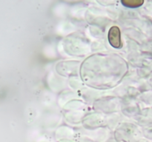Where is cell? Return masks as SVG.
I'll list each match as a JSON object with an SVG mask.
<instances>
[{
    "label": "cell",
    "mask_w": 152,
    "mask_h": 142,
    "mask_svg": "<svg viewBox=\"0 0 152 142\" xmlns=\"http://www.w3.org/2000/svg\"><path fill=\"white\" fill-rule=\"evenodd\" d=\"M121 3L127 7L135 8V7H140L143 4V1L142 0H123Z\"/></svg>",
    "instance_id": "obj_2"
},
{
    "label": "cell",
    "mask_w": 152,
    "mask_h": 142,
    "mask_svg": "<svg viewBox=\"0 0 152 142\" xmlns=\"http://www.w3.org/2000/svg\"><path fill=\"white\" fill-rule=\"evenodd\" d=\"M108 38L110 44L114 48L120 49L123 47L120 30L117 26H113L110 28L108 33Z\"/></svg>",
    "instance_id": "obj_1"
}]
</instances>
